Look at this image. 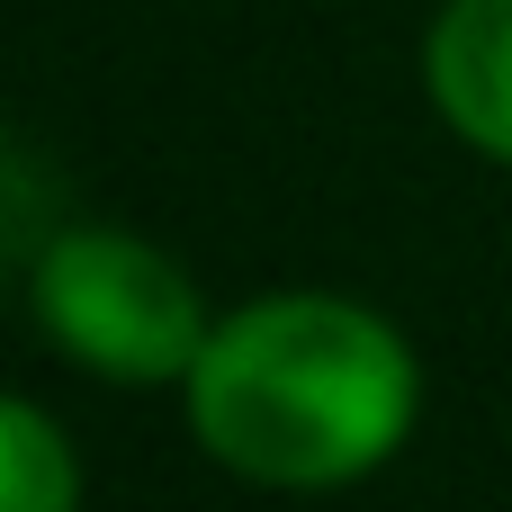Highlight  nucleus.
Here are the masks:
<instances>
[{"label": "nucleus", "mask_w": 512, "mask_h": 512, "mask_svg": "<svg viewBox=\"0 0 512 512\" xmlns=\"http://www.w3.org/2000/svg\"><path fill=\"white\" fill-rule=\"evenodd\" d=\"M27 306L45 342L108 387H180L216 333L198 279L126 225H63L27 270Z\"/></svg>", "instance_id": "f03ea898"}, {"label": "nucleus", "mask_w": 512, "mask_h": 512, "mask_svg": "<svg viewBox=\"0 0 512 512\" xmlns=\"http://www.w3.org/2000/svg\"><path fill=\"white\" fill-rule=\"evenodd\" d=\"M189 441L252 486L324 495L378 477L423 423L414 342L333 288H270L216 315L198 369L180 378Z\"/></svg>", "instance_id": "f257e3e1"}, {"label": "nucleus", "mask_w": 512, "mask_h": 512, "mask_svg": "<svg viewBox=\"0 0 512 512\" xmlns=\"http://www.w3.org/2000/svg\"><path fill=\"white\" fill-rule=\"evenodd\" d=\"M423 90L459 144L512 171V0H441L423 36Z\"/></svg>", "instance_id": "7ed1b4c3"}, {"label": "nucleus", "mask_w": 512, "mask_h": 512, "mask_svg": "<svg viewBox=\"0 0 512 512\" xmlns=\"http://www.w3.org/2000/svg\"><path fill=\"white\" fill-rule=\"evenodd\" d=\"M0 512H81L72 441H63L54 414L27 405V396L0 414Z\"/></svg>", "instance_id": "20e7f679"}]
</instances>
